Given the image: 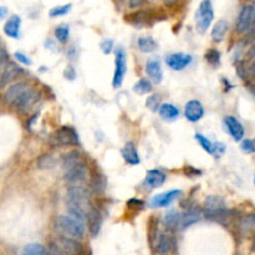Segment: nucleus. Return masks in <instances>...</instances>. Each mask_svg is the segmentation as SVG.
<instances>
[{
  "label": "nucleus",
  "instance_id": "c85d7f7f",
  "mask_svg": "<svg viewBox=\"0 0 255 255\" xmlns=\"http://www.w3.org/2000/svg\"><path fill=\"white\" fill-rule=\"evenodd\" d=\"M178 219H179V213H177L175 210H170V212L166 213L165 218H163V224L167 229L177 230Z\"/></svg>",
  "mask_w": 255,
  "mask_h": 255
},
{
  "label": "nucleus",
  "instance_id": "cd10ccee",
  "mask_svg": "<svg viewBox=\"0 0 255 255\" xmlns=\"http://www.w3.org/2000/svg\"><path fill=\"white\" fill-rule=\"evenodd\" d=\"M240 230L244 234H252L255 233V214H249L240 220Z\"/></svg>",
  "mask_w": 255,
  "mask_h": 255
},
{
  "label": "nucleus",
  "instance_id": "20e7f679",
  "mask_svg": "<svg viewBox=\"0 0 255 255\" xmlns=\"http://www.w3.org/2000/svg\"><path fill=\"white\" fill-rule=\"evenodd\" d=\"M195 26L199 34H205L214 19V10L210 0H203L195 13Z\"/></svg>",
  "mask_w": 255,
  "mask_h": 255
},
{
  "label": "nucleus",
  "instance_id": "7c9ffc66",
  "mask_svg": "<svg viewBox=\"0 0 255 255\" xmlns=\"http://www.w3.org/2000/svg\"><path fill=\"white\" fill-rule=\"evenodd\" d=\"M38 166L41 170H51L56 166V158L51 153H44L38 158Z\"/></svg>",
  "mask_w": 255,
  "mask_h": 255
},
{
  "label": "nucleus",
  "instance_id": "5701e85b",
  "mask_svg": "<svg viewBox=\"0 0 255 255\" xmlns=\"http://www.w3.org/2000/svg\"><path fill=\"white\" fill-rule=\"evenodd\" d=\"M227 209L224 199L222 197H217V195H209L207 197L204 202V210L208 212H217V210Z\"/></svg>",
  "mask_w": 255,
  "mask_h": 255
},
{
  "label": "nucleus",
  "instance_id": "4c0bfd02",
  "mask_svg": "<svg viewBox=\"0 0 255 255\" xmlns=\"http://www.w3.org/2000/svg\"><path fill=\"white\" fill-rule=\"evenodd\" d=\"M243 152L245 153H255V138L252 140H244L240 145Z\"/></svg>",
  "mask_w": 255,
  "mask_h": 255
},
{
  "label": "nucleus",
  "instance_id": "f03ea898",
  "mask_svg": "<svg viewBox=\"0 0 255 255\" xmlns=\"http://www.w3.org/2000/svg\"><path fill=\"white\" fill-rule=\"evenodd\" d=\"M66 203L68 208L84 213L85 215H87L93 208L91 205L90 192L81 185H73L69 188L66 193Z\"/></svg>",
  "mask_w": 255,
  "mask_h": 255
},
{
  "label": "nucleus",
  "instance_id": "9b49d317",
  "mask_svg": "<svg viewBox=\"0 0 255 255\" xmlns=\"http://www.w3.org/2000/svg\"><path fill=\"white\" fill-rule=\"evenodd\" d=\"M184 116L189 122H198L204 116V107L197 100H190L184 107Z\"/></svg>",
  "mask_w": 255,
  "mask_h": 255
},
{
  "label": "nucleus",
  "instance_id": "8fccbe9b",
  "mask_svg": "<svg viewBox=\"0 0 255 255\" xmlns=\"http://www.w3.org/2000/svg\"><path fill=\"white\" fill-rule=\"evenodd\" d=\"M254 184H255V177H254Z\"/></svg>",
  "mask_w": 255,
  "mask_h": 255
},
{
  "label": "nucleus",
  "instance_id": "473e14b6",
  "mask_svg": "<svg viewBox=\"0 0 255 255\" xmlns=\"http://www.w3.org/2000/svg\"><path fill=\"white\" fill-rule=\"evenodd\" d=\"M195 140H197V142L199 143L200 147H202L205 152L209 153V155H215V146H214V143L209 140V138H207L205 136L197 133V135H195Z\"/></svg>",
  "mask_w": 255,
  "mask_h": 255
},
{
  "label": "nucleus",
  "instance_id": "2eb2a0df",
  "mask_svg": "<svg viewBox=\"0 0 255 255\" xmlns=\"http://www.w3.org/2000/svg\"><path fill=\"white\" fill-rule=\"evenodd\" d=\"M166 182V174L161 170H148L147 174L145 178V184L146 188L148 189H156V188H160L163 183Z\"/></svg>",
  "mask_w": 255,
  "mask_h": 255
},
{
  "label": "nucleus",
  "instance_id": "58836bf2",
  "mask_svg": "<svg viewBox=\"0 0 255 255\" xmlns=\"http://www.w3.org/2000/svg\"><path fill=\"white\" fill-rule=\"evenodd\" d=\"M49 255H68L63 250V248L60 247L58 242H51L49 244Z\"/></svg>",
  "mask_w": 255,
  "mask_h": 255
},
{
  "label": "nucleus",
  "instance_id": "39448f33",
  "mask_svg": "<svg viewBox=\"0 0 255 255\" xmlns=\"http://www.w3.org/2000/svg\"><path fill=\"white\" fill-rule=\"evenodd\" d=\"M255 20V6L244 5L239 11L235 23V31L239 34H248Z\"/></svg>",
  "mask_w": 255,
  "mask_h": 255
},
{
  "label": "nucleus",
  "instance_id": "4468645a",
  "mask_svg": "<svg viewBox=\"0 0 255 255\" xmlns=\"http://www.w3.org/2000/svg\"><path fill=\"white\" fill-rule=\"evenodd\" d=\"M224 125L227 127V131L229 135L232 136L234 141H242L244 137V128H243L242 123L233 116H227L224 118Z\"/></svg>",
  "mask_w": 255,
  "mask_h": 255
},
{
  "label": "nucleus",
  "instance_id": "c9c22d12",
  "mask_svg": "<svg viewBox=\"0 0 255 255\" xmlns=\"http://www.w3.org/2000/svg\"><path fill=\"white\" fill-rule=\"evenodd\" d=\"M73 5L71 4H65V5H60V6H55V8L51 9L49 11V16L51 18H59V16H64L71 10Z\"/></svg>",
  "mask_w": 255,
  "mask_h": 255
},
{
  "label": "nucleus",
  "instance_id": "393cba45",
  "mask_svg": "<svg viewBox=\"0 0 255 255\" xmlns=\"http://www.w3.org/2000/svg\"><path fill=\"white\" fill-rule=\"evenodd\" d=\"M81 155L78 152V151H70V152L65 153L63 156V168L64 170H69L71 168L75 167L76 165L81 162Z\"/></svg>",
  "mask_w": 255,
  "mask_h": 255
},
{
  "label": "nucleus",
  "instance_id": "f257e3e1",
  "mask_svg": "<svg viewBox=\"0 0 255 255\" xmlns=\"http://www.w3.org/2000/svg\"><path fill=\"white\" fill-rule=\"evenodd\" d=\"M55 229L61 234V237L81 239L85 235V222L76 219L73 215H59L55 220Z\"/></svg>",
  "mask_w": 255,
  "mask_h": 255
},
{
  "label": "nucleus",
  "instance_id": "f704fd0d",
  "mask_svg": "<svg viewBox=\"0 0 255 255\" xmlns=\"http://www.w3.org/2000/svg\"><path fill=\"white\" fill-rule=\"evenodd\" d=\"M69 35H70V30L68 25H59L55 29V38L58 39L59 43L65 44L69 40Z\"/></svg>",
  "mask_w": 255,
  "mask_h": 255
},
{
  "label": "nucleus",
  "instance_id": "1a4fd4ad",
  "mask_svg": "<svg viewBox=\"0 0 255 255\" xmlns=\"http://www.w3.org/2000/svg\"><path fill=\"white\" fill-rule=\"evenodd\" d=\"M180 193L182 192L178 189H172V190H168V192L161 193V194L155 195V197L151 199L150 205L152 208L167 207V205H170L173 200H175L178 197H179Z\"/></svg>",
  "mask_w": 255,
  "mask_h": 255
},
{
  "label": "nucleus",
  "instance_id": "f8f14e48",
  "mask_svg": "<svg viewBox=\"0 0 255 255\" xmlns=\"http://www.w3.org/2000/svg\"><path fill=\"white\" fill-rule=\"evenodd\" d=\"M202 214L198 209H190L184 213H179V219H178V227L177 230H184L187 229L189 225L195 224L202 219Z\"/></svg>",
  "mask_w": 255,
  "mask_h": 255
},
{
  "label": "nucleus",
  "instance_id": "6ab92c4d",
  "mask_svg": "<svg viewBox=\"0 0 255 255\" xmlns=\"http://www.w3.org/2000/svg\"><path fill=\"white\" fill-rule=\"evenodd\" d=\"M121 153H122V157L128 165L136 166L141 162L140 155L137 152V148H136V145L133 142H127L123 148L121 150Z\"/></svg>",
  "mask_w": 255,
  "mask_h": 255
},
{
  "label": "nucleus",
  "instance_id": "b1692460",
  "mask_svg": "<svg viewBox=\"0 0 255 255\" xmlns=\"http://www.w3.org/2000/svg\"><path fill=\"white\" fill-rule=\"evenodd\" d=\"M228 29L229 25L225 20H219L212 29V39L214 43H220V41L224 40L225 35L228 33Z\"/></svg>",
  "mask_w": 255,
  "mask_h": 255
},
{
  "label": "nucleus",
  "instance_id": "0eeeda50",
  "mask_svg": "<svg viewBox=\"0 0 255 255\" xmlns=\"http://www.w3.org/2000/svg\"><path fill=\"white\" fill-rule=\"evenodd\" d=\"M90 177V170H88V165L85 161H81L79 165L71 170H66L64 174V179L71 184H79V183H84Z\"/></svg>",
  "mask_w": 255,
  "mask_h": 255
},
{
  "label": "nucleus",
  "instance_id": "f3484780",
  "mask_svg": "<svg viewBox=\"0 0 255 255\" xmlns=\"http://www.w3.org/2000/svg\"><path fill=\"white\" fill-rule=\"evenodd\" d=\"M87 223H88V229L92 237H97L100 233L101 227H102V215H101L100 210L97 208L93 207L87 214Z\"/></svg>",
  "mask_w": 255,
  "mask_h": 255
},
{
  "label": "nucleus",
  "instance_id": "423d86ee",
  "mask_svg": "<svg viewBox=\"0 0 255 255\" xmlns=\"http://www.w3.org/2000/svg\"><path fill=\"white\" fill-rule=\"evenodd\" d=\"M126 71H127V55L123 48H118L116 50L115 60V75H113L112 85L115 88H120L123 84Z\"/></svg>",
  "mask_w": 255,
  "mask_h": 255
},
{
  "label": "nucleus",
  "instance_id": "ea45409f",
  "mask_svg": "<svg viewBox=\"0 0 255 255\" xmlns=\"http://www.w3.org/2000/svg\"><path fill=\"white\" fill-rule=\"evenodd\" d=\"M113 49V40H111V39H106V40H103L102 43H101V50L103 51V54H106V55H108V54L112 51Z\"/></svg>",
  "mask_w": 255,
  "mask_h": 255
},
{
  "label": "nucleus",
  "instance_id": "a19ab883",
  "mask_svg": "<svg viewBox=\"0 0 255 255\" xmlns=\"http://www.w3.org/2000/svg\"><path fill=\"white\" fill-rule=\"evenodd\" d=\"M14 56L16 58V60L20 61L21 64H24V65H31V64H33V61H31L30 59H29L28 56L23 53H15L14 54Z\"/></svg>",
  "mask_w": 255,
  "mask_h": 255
},
{
  "label": "nucleus",
  "instance_id": "79ce46f5",
  "mask_svg": "<svg viewBox=\"0 0 255 255\" xmlns=\"http://www.w3.org/2000/svg\"><path fill=\"white\" fill-rule=\"evenodd\" d=\"M8 63H10V60H9V56L8 54H6V50L3 48L1 49V54H0V66H1V69H3Z\"/></svg>",
  "mask_w": 255,
  "mask_h": 255
},
{
  "label": "nucleus",
  "instance_id": "37998d69",
  "mask_svg": "<svg viewBox=\"0 0 255 255\" xmlns=\"http://www.w3.org/2000/svg\"><path fill=\"white\" fill-rule=\"evenodd\" d=\"M64 75H65V78L68 79V80H74L76 76V73H75V70H74L73 66H68L65 70V73H64Z\"/></svg>",
  "mask_w": 255,
  "mask_h": 255
},
{
  "label": "nucleus",
  "instance_id": "a878e982",
  "mask_svg": "<svg viewBox=\"0 0 255 255\" xmlns=\"http://www.w3.org/2000/svg\"><path fill=\"white\" fill-rule=\"evenodd\" d=\"M91 190L96 194H102L106 190V178L100 173H93L91 177Z\"/></svg>",
  "mask_w": 255,
  "mask_h": 255
},
{
  "label": "nucleus",
  "instance_id": "9d476101",
  "mask_svg": "<svg viewBox=\"0 0 255 255\" xmlns=\"http://www.w3.org/2000/svg\"><path fill=\"white\" fill-rule=\"evenodd\" d=\"M192 63V56L183 53H174L166 59V64L174 71H180Z\"/></svg>",
  "mask_w": 255,
  "mask_h": 255
},
{
  "label": "nucleus",
  "instance_id": "de8ad7c7",
  "mask_svg": "<svg viewBox=\"0 0 255 255\" xmlns=\"http://www.w3.org/2000/svg\"><path fill=\"white\" fill-rule=\"evenodd\" d=\"M163 1H165V4L167 6H172V5H174V4L178 3V0H163Z\"/></svg>",
  "mask_w": 255,
  "mask_h": 255
},
{
  "label": "nucleus",
  "instance_id": "4be33fe9",
  "mask_svg": "<svg viewBox=\"0 0 255 255\" xmlns=\"http://www.w3.org/2000/svg\"><path fill=\"white\" fill-rule=\"evenodd\" d=\"M158 113L165 121H174L179 117V110L172 103H162Z\"/></svg>",
  "mask_w": 255,
  "mask_h": 255
},
{
  "label": "nucleus",
  "instance_id": "7ed1b4c3",
  "mask_svg": "<svg viewBox=\"0 0 255 255\" xmlns=\"http://www.w3.org/2000/svg\"><path fill=\"white\" fill-rule=\"evenodd\" d=\"M79 135L74 127L63 126L54 131L49 137V143L53 147H65V146H76L79 145Z\"/></svg>",
  "mask_w": 255,
  "mask_h": 255
},
{
  "label": "nucleus",
  "instance_id": "c756f323",
  "mask_svg": "<svg viewBox=\"0 0 255 255\" xmlns=\"http://www.w3.org/2000/svg\"><path fill=\"white\" fill-rule=\"evenodd\" d=\"M23 255H49V250L44 245L33 243V244H28L24 248Z\"/></svg>",
  "mask_w": 255,
  "mask_h": 255
},
{
  "label": "nucleus",
  "instance_id": "bb28decb",
  "mask_svg": "<svg viewBox=\"0 0 255 255\" xmlns=\"http://www.w3.org/2000/svg\"><path fill=\"white\" fill-rule=\"evenodd\" d=\"M137 45L142 53H153L157 49V43L155 39L150 38V36H142L138 39Z\"/></svg>",
  "mask_w": 255,
  "mask_h": 255
},
{
  "label": "nucleus",
  "instance_id": "72a5a7b5",
  "mask_svg": "<svg viewBox=\"0 0 255 255\" xmlns=\"http://www.w3.org/2000/svg\"><path fill=\"white\" fill-rule=\"evenodd\" d=\"M205 59H207L208 64L212 65L213 68H217L220 65V53L217 49H209L205 54Z\"/></svg>",
  "mask_w": 255,
  "mask_h": 255
},
{
  "label": "nucleus",
  "instance_id": "e433bc0d",
  "mask_svg": "<svg viewBox=\"0 0 255 255\" xmlns=\"http://www.w3.org/2000/svg\"><path fill=\"white\" fill-rule=\"evenodd\" d=\"M160 102H161L160 96L152 95V96H150V97L147 98V101H146V106H147L148 110H151V111H153V112H155V111L160 110V107H161Z\"/></svg>",
  "mask_w": 255,
  "mask_h": 255
},
{
  "label": "nucleus",
  "instance_id": "412c9836",
  "mask_svg": "<svg viewBox=\"0 0 255 255\" xmlns=\"http://www.w3.org/2000/svg\"><path fill=\"white\" fill-rule=\"evenodd\" d=\"M174 247V238L170 237V235L166 234V233H161L157 237V240H156V250L158 253H165L170 252Z\"/></svg>",
  "mask_w": 255,
  "mask_h": 255
},
{
  "label": "nucleus",
  "instance_id": "2f4dec72",
  "mask_svg": "<svg viewBox=\"0 0 255 255\" xmlns=\"http://www.w3.org/2000/svg\"><path fill=\"white\" fill-rule=\"evenodd\" d=\"M133 91H135L137 95H146V93H150L152 91V84L147 80V79H140L137 83L133 86Z\"/></svg>",
  "mask_w": 255,
  "mask_h": 255
},
{
  "label": "nucleus",
  "instance_id": "49530a36",
  "mask_svg": "<svg viewBox=\"0 0 255 255\" xmlns=\"http://www.w3.org/2000/svg\"><path fill=\"white\" fill-rule=\"evenodd\" d=\"M6 13H8V9H6L5 6H1V8H0V19L5 18Z\"/></svg>",
  "mask_w": 255,
  "mask_h": 255
},
{
  "label": "nucleus",
  "instance_id": "aec40b11",
  "mask_svg": "<svg viewBox=\"0 0 255 255\" xmlns=\"http://www.w3.org/2000/svg\"><path fill=\"white\" fill-rule=\"evenodd\" d=\"M146 73L150 76L151 80L156 84H160L163 79V71L162 68H161L160 61L155 60H148L147 64H146Z\"/></svg>",
  "mask_w": 255,
  "mask_h": 255
},
{
  "label": "nucleus",
  "instance_id": "c03bdc74",
  "mask_svg": "<svg viewBox=\"0 0 255 255\" xmlns=\"http://www.w3.org/2000/svg\"><path fill=\"white\" fill-rule=\"evenodd\" d=\"M127 205L130 208H140L141 209L143 205V202L142 200H138V199H131V200H128Z\"/></svg>",
  "mask_w": 255,
  "mask_h": 255
},
{
  "label": "nucleus",
  "instance_id": "a18cd8bd",
  "mask_svg": "<svg viewBox=\"0 0 255 255\" xmlns=\"http://www.w3.org/2000/svg\"><path fill=\"white\" fill-rule=\"evenodd\" d=\"M145 0H127V4L131 9H136L143 4Z\"/></svg>",
  "mask_w": 255,
  "mask_h": 255
},
{
  "label": "nucleus",
  "instance_id": "a211bd4d",
  "mask_svg": "<svg viewBox=\"0 0 255 255\" xmlns=\"http://www.w3.org/2000/svg\"><path fill=\"white\" fill-rule=\"evenodd\" d=\"M21 18L18 15H11L10 19L4 25V33L11 39H19L20 36Z\"/></svg>",
  "mask_w": 255,
  "mask_h": 255
},
{
  "label": "nucleus",
  "instance_id": "6e6552de",
  "mask_svg": "<svg viewBox=\"0 0 255 255\" xmlns=\"http://www.w3.org/2000/svg\"><path fill=\"white\" fill-rule=\"evenodd\" d=\"M31 88V86L29 85L25 81H20V83H16L14 85H11L8 90L4 93V101H5L8 105L15 107L16 103L19 102L21 97L28 92Z\"/></svg>",
  "mask_w": 255,
  "mask_h": 255
},
{
  "label": "nucleus",
  "instance_id": "dca6fc26",
  "mask_svg": "<svg viewBox=\"0 0 255 255\" xmlns=\"http://www.w3.org/2000/svg\"><path fill=\"white\" fill-rule=\"evenodd\" d=\"M58 243L68 255H80L83 252V245L80 244L78 239H74V238L61 237L60 235Z\"/></svg>",
  "mask_w": 255,
  "mask_h": 255
},
{
  "label": "nucleus",
  "instance_id": "09e8293b",
  "mask_svg": "<svg viewBox=\"0 0 255 255\" xmlns=\"http://www.w3.org/2000/svg\"><path fill=\"white\" fill-rule=\"evenodd\" d=\"M250 1H252V3H253V5H255V0H250Z\"/></svg>",
  "mask_w": 255,
  "mask_h": 255
},
{
  "label": "nucleus",
  "instance_id": "ddd939ff",
  "mask_svg": "<svg viewBox=\"0 0 255 255\" xmlns=\"http://www.w3.org/2000/svg\"><path fill=\"white\" fill-rule=\"evenodd\" d=\"M23 74V69L19 68L16 64L14 63H8L3 69H1V87H5L10 81L15 80L18 76H20Z\"/></svg>",
  "mask_w": 255,
  "mask_h": 255
}]
</instances>
